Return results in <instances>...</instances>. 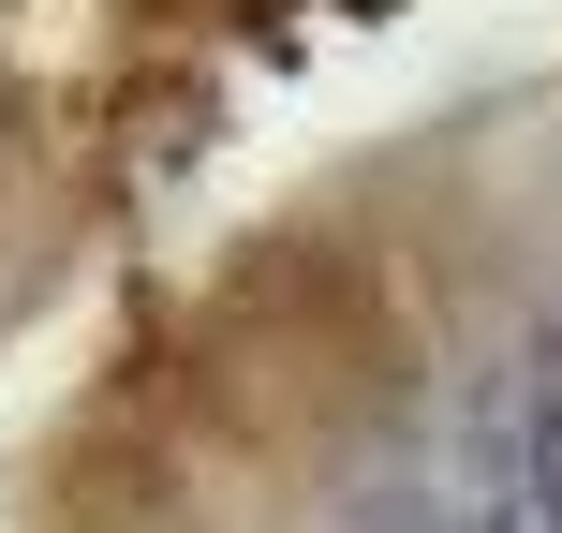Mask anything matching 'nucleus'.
<instances>
[{"instance_id": "1", "label": "nucleus", "mask_w": 562, "mask_h": 533, "mask_svg": "<svg viewBox=\"0 0 562 533\" xmlns=\"http://www.w3.org/2000/svg\"><path fill=\"white\" fill-rule=\"evenodd\" d=\"M518 489H533V533H562V326L533 341V415H518Z\"/></svg>"}]
</instances>
